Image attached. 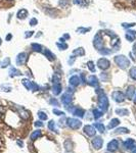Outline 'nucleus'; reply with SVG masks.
I'll return each instance as SVG.
<instances>
[{
    "label": "nucleus",
    "mask_w": 136,
    "mask_h": 153,
    "mask_svg": "<svg viewBox=\"0 0 136 153\" xmlns=\"http://www.w3.org/2000/svg\"><path fill=\"white\" fill-rule=\"evenodd\" d=\"M133 102L136 104V94H135V96H134V99H133Z\"/></svg>",
    "instance_id": "nucleus-53"
},
{
    "label": "nucleus",
    "mask_w": 136,
    "mask_h": 153,
    "mask_svg": "<svg viewBox=\"0 0 136 153\" xmlns=\"http://www.w3.org/2000/svg\"><path fill=\"white\" fill-rule=\"evenodd\" d=\"M107 153H108V152H107Z\"/></svg>",
    "instance_id": "nucleus-56"
},
{
    "label": "nucleus",
    "mask_w": 136,
    "mask_h": 153,
    "mask_svg": "<svg viewBox=\"0 0 136 153\" xmlns=\"http://www.w3.org/2000/svg\"><path fill=\"white\" fill-rule=\"evenodd\" d=\"M69 83H70L71 86L76 87V86H78L80 84V78H79L78 75H73V76H71V78H70Z\"/></svg>",
    "instance_id": "nucleus-15"
},
{
    "label": "nucleus",
    "mask_w": 136,
    "mask_h": 153,
    "mask_svg": "<svg viewBox=\"0 0 136 153\" xmlns=\"http://www.w3.org/2000/svg\"><path fill=\"white\" fill-rule=\"evenodd\" d=\"M57 46L61 49V50H65L66 48H67V45L66 44H64V43H62V44H59V43H57Z\"/></svg>",
    "instance_id": "nucleus-41"
},
{
    "label": "nucleus",
    "mask_w": 136,
    "mask_h": 153,
    "mask_svg": "<svg viewBox=\"0 0 136 153\" xmlns=\"http://www.w3.org/2000/svg\"><path fill=\"white\" fill-rule=\"evenodd\" d=\"M44 54H45V56L50 60V61H53L54 59H55V55L49 50V49H46L45 50V52H44Z\"/></svg>",
    "instance_id": "nucleus-22"
},
{
    "label": "nucleus",
    "mask_w": 136,
    "mask_h": 153,
    "mask_svg": "<svg viewBox=\"0 0 136 153\" xmlns=\"http://www.w3.org/2000/svg\"><path fill=\"white\" fill-rule=\"evenodd\" d=\"M53 113L56 115H64V113L62 111H59L58 109H53Z\"/></svg>",
    "instance_id": "nucleus-43"
},
{
    "label": "nucleus",
    "mask_w": 136,
    "mask_h": 153,
    "mask_svg": "<svg viewBox=\"0 0 136 153\" xmlns=\"http://www.w3.org/2000/svg\"><path fill=\"white\" fill-rule=\"evenodd\" d=\"M93 46L98 50L100 51L103 47V39H102V36L100 33L96 34V36L94 37V40H93Z\"/></svg>",
    "instance_id": "nucleus-3"
},
{
    "label": "nucleus",
    "mask_w": 136,
    "mask_h": 153,
    "mask_svg": "<svg viewBox=\"0 0 136 153\" xmlns=\"http://www.w3.org/2000/svg\"><path fill=\"white\" fill-rule=\"evenodd\" d=\"M112 97L113 99L116 101V102H123L125 100V95L124 93H122L121 91H114L113 94H112Z\"/></svg>",
    "instance_id": "nucleus-7"
},
{
    "label": "nucleus",
    "mask_w": 136,
    "mask_h": 153,
    "mask_svg": "<svg viewBox=\"0 0 136 153\" xmlns=\"http://www.w3.org/2000/svg\"><path fill=\"white\" fill-rule=\"evenodd\" d=\"M22 74V72L20 71V70H18L17 68H15V67H10V70H9V76H16V75H21Z\"/></svg>",
    "instance_id": "nucleus-24"
},
{
    "label": "nucleus",
    "mask_w": 136,
    "mask_h": 153,
    "mask_svg": "<svg viewBox=\"0 0 136 153\" xmlns=\"http://www.w3.org/2000/svg\"><path fill=\"white\" fill-rule=\"evenodd\" d=\"M22 83H23V85H24L28 90H31V91H37V90H39V86H38L37 84H35L34 82H31V81H29V80H27V79H24V80L22 81Z\"/></svg>",
    "instance_id": "nucleus-5"
},
{
    "label": "nucleus",
    "mask_w": 136,
    "mask_h": 153,
    "mask_svg": "<svg viewBox=\"0 0 136 153\" xmlns=\"http://www.w3.org/2000/svg\"><path fill=\"white\" fill-rule=\"evenodd\" d=\"M27 60H28V55H27V53L22 52V53H20V54L18 55V57H17V64H18V65H24V64L27 62Z\"/></svg>",
    "instance_id": "nucleus-8"
},
{
    "label": "nucleus",
    "mask_w": 136,
    "mask_h": 153,
    "mask_svg": "<svg viewBox=\"0 0 136 153\" xmlns=\"http://www.w3.org/2000/svg\"><path fill=\"white\" fill-rule=\"evenodd\" d=\"M38 116H39V118L40 119H42V120H45V119H47V114L45 113V112H43V111H39L38 112Z\"/></svg>",
    "instance_id": "nucleus-36"
},
{
    "label": "nucleus",
    "mask_w": 136,
    "mask_h": 153,
    "mask_svg": "<svg viewBox=\"0 0 136 153\" xmlns=\"http://www.w3.org/2000/svg\"><path fill=\"white\" fill-rule=\"evenodd\" d=\"M29 24H30V26H36V25L38 24V21H37L35 18H33V19L30 20V23H29Z\"/></svg>",
    "instance_id": "nucleus-40"
},
{
    "label": "nucleus",
    "mask_w": 136,
    "mask_h": 153,
    "mask_svg": "<svg viewBox=\"0 0 136 153\" xmlns=\"http://www.w3.org/2000/svg\"><path fill=\"white\" fill-rule=\"evenodd\" d=\"M2 112H3V108H2L1 106H0V116L2 115Z\"/></svg>",
    "instance_id": "nucleus-51"
},
{
    "label": "nucleus",
    "mask_w": 136,
    "mask_h": 153,
    "mask_svg": "<svg viewBox=\"0 0 136 153\" xmlns=\"http://www.w3.org/2000/svg\"><path fill=\"white\" fill-rule=\"evenodd\" d=\"M98 106H99L100 110L103 112L106 111L108 108V99L103 92L98 94Z\"/></svg>",
    "instance_id": "nucleus-2"
},
{
    "label": "nucleus",
    "mask_w": 136,
    "mask_h": 153,
    "mask_svg": "<svg viewBox=\"0 0 136 153\" xmlns=\"http://www.w3.org/2000/svg\"><path fill=\"white\" fill-rule=\"evenodd\" d=\"M33 31H30V32H27V34H26V38H29V37H32L33 36Z\"/></svg>",
    "instance_id": "nucleus-45"
},
{
    "label": "nucleus",
    "mask_w": 136,
    "mask_h": 153,
    "mask_svg": "<svg viewBox=\"0 0 136 153\" xmlns=\"http://www.w3.org/2000/svg\"><path fill=\"white\" fill-rule=\"evenodd\" d=\"M135 94V87L134 86H129L126 90V97L128 99H132Z\"/></svg>",
    "instance_id": "nucleus-13"
},
{
    "label": "nucleus",
    "mask_w": 136,
    "mask_h": 153,
    "mask_svg": "<svg viewBox=\"0 0 136 153\" xmlns=\"http://www.w3.org/2000/svg\"><path fill=\"white\" fill-rule=\"evenodd\" d=\"M18 144L21 146V147H23V142L22 141H20V140H18Z\"/></svg>",
    "instance_id": "nucleus-50"
},
{
    "label": "nucleus",
    "mask_w": 136,
    "mask_h": 153,
    "mask_svg": "<svg viewBox=\"0 0 136 153\" xmlns=\"http://www.w3.org/2000/svg\"><path fill=\"white\" fill-rule=\"evenodd\" d=\"M48 129L50 130V131H53V132H58L57 131V129H56V126H55V123L53 121V120H50L49 123H48Z\"/></svg>",
    "instance_id": "nucleus-32"
},
{
    "label": "nucleus",
    "mask_w": 136,
    "mask_h": 153,
    "mask_svg": "<svg viewBox=\"0 0 136 153\" xmlns=\"http://www.w3.org/2000/svg\"><path fill=\"white\" fill-rule=\"evenodd\" d=\"M50 103H51V104H55V106H58V102H57L55 99H52V100H50Z\"/></svg>",
    "instance_id": "nucleus-46"
},
{
    "label": "nucleus",
    "mask_w": 136,
    "mask_h": 153,
    "mask_svg": "<svg viewBox=\"0 0 136 153\" xmlns=\"http://www.w3.org/2000/svg\"><path fill=\"white\" fill-rule=\"evenodd\" d=\"M102 114H103V112H102L101 110H99V109H94V110H93V116H94L95 119L101 117Z\"/></svg>",
    "instance_id": "nucleus-31"
},
{
    "label": "nucleus",
    "mask_w": 136,
    "mask_h": 153,
    "mask_svg": "<svg viewBox=\"0 0 136 153\" xmlns=\"http://www.w3.org/2000/svg\"><path fill=\"white\" fill-rule=\"evenodd\" d=\"M84 132H85V134H87V136H94L96 133L94 127H92V126H85Z\"/></svg>",
    "instance_id": "nucleus-14"
},
{
    "label": "nucleus",
    "mask_w": 136,
    "mask_h": 153,
    "mask_svg": "<svg viewBox=\"0 0 136 153\" xmlns=\"http://www.w3.org/2000/svg\"><path fill=\"white\" fill-rule=\"evenodd\" d=\"M133 52H134L135 55H136V44H134V46H133Z\"/></svg>",
    "instance_id": "nucleus-49"
},
{
    "label": "nucleus",
    "mask_w": 136,
    "mask_h": 153,
    "mask_svg": "<svg viewBox=\"0 0 136 153\" xmlns=\"http://www.w3.org/2000/svg\"><path fill=\"white\" fill-rule=\"evenodd\" d=\"M11 38H12V35H11V34H8V35L6 36V41H9Z\"/></svg>",
    "instance_id": "nucleus-48"
},
{
    "label": "nucleus",
    "mask_w": 136,
    "mask_h": 153,
    "mask_svg": "<svg viewBox=\"0 0 136 153\" xmlns=\"http://www.w3.org/2000/svg\"><path fill=\"white\" fill-rule=\"evenodd\" d=\"M41 135H42V134H41V131H40V130H37V131H34V132L31 134V137H30V138H31L32 141H35L36 139L40 138Z\"/></svg>",
    "instance_id": "nucleus-21"
},
{
    "label": "nucleus",
    "mask_w": 136,
    "mask_h": 153,
    "mask_svg": "<svg viewBox=\"0 0 136 153\" xmlns=\"http://www.w3.org/2000/svg\"><path fill=\"white\" fill-rule=\"evenodd\" d=\"M28 17V10L25 8H22L18 11V19L20 20H25Z\"/></svg>",
    "instance_id": "nucleus-18"
},
{
    "label": "nucleus",
    "mask_w": 136,
    "mask_h": 153,
    "mask_svg": "<svg viewBox=\"0 0 136 153\" xmlns=\"http://www.w3.org/2000/svg\"><path fill=\"white\" fill-rule=\"evenodd\" d=\"M131 152H132V153H136V146H135V147H134V148L131 150Z\"/></svg>",
    "instance_id": "nucleus-52"
},
{
    "label": "nucleus",
    "mask_w": 136,
    "mask_h": 153,
    "mask_svg": "<svg viewBox=\"0 0 136 153\" xmlns=\"http://www.w3.org/2000/svg\"><path fill=\"white\" fill-rule=\"evenodd\" d=\"M102 144H103V140L100 137H95L92 139V145L95 149H100L102 147Z\"/></svg>",
    "instance_id": "nucleus-10"
},
{
    "label": "nucleus",
    "mask_w": 136,
    "mask_h": 153,
    "mask_svg": "<svg viewBox=\"0 0 136 153\" xmlns=\"http://www.w3.org/2000/svg\"><path fill=\"white\" fill-rule=\"evenodd\" d=\"M31 47H32V49L34 51H37V52H41L42 51V46L40 44H38V43H33L31 45Z\"/></svg>",
    "instance_id": "nucleus-29"
},
{
    "label": "nucleus",
    "mask_w": 136,
    "mask_h": 153,
    "mask_svg": "<svg viewBox=\"0 0 136 153\" xmlns=\"http://www.w3.org/2000/svg\"><path fill=\"white\" fill-rule=\"evenodd\" d=\"M115 62L122 69H125V68H127L130 65V60L125 55H117V56H115Z\"/></svg>",
    "instance_id": "nucleus-1"
},
{
    "label": "nucleus",
    "mask_w": 136,
    "mask_h": 153,
    "mask_svg": "<svg viewBox=\"0 0 136 153\" xmlns=\"http://www.w3.org/2000/svg\"><path fill=\"white\" fill-rule=\"evenodd\" d=\"M19 111H20V114H21V116H22L23 118H25V119L29 118V116H30L29 112H28L27 110H25L23 107H22V108H21V107H19Z\"/></svg>",
    "instance_id": "nucleus-23"
},
{
    "label": "nucleus",
    "mask_w": 136,
    "mask_h": 153,
    "mask_svg": "<svg viewBox=\"0 0 136 153\" xmlns=\"http://www.w3.org/2000/svg\"><path fill=\"white\" fill-rule=\"evenodd\" d=\"M72 112H73V114H74L75 116H79V117H83L84 114H85V111H84L82 108H79V107L74 108V109L72 110Z\"/></svg>",
    "instance_id": "nucleus-17"
},
{
    "label": "nucleus",
    "mask_w": 136,
    "mask_h": 153,
    "mask_svg": "<svg viewBox=\"0 0 136 153\" xmlns=\"http://www.w3.org/2000/svg\"><path fill=\"white\" fill-rule=\"evenodd\" d=\"M87 65H88V68H89L92 72L95 71V66H94V62H93V61H88Z\"/></svg>",
    "instance_id": "nucleus-37"
},
{
    "label": "nucleus",
    "mask_w": 136,
    "mask_h": 153,
    "mask_svg": "<svg viewBox=\"0 0 136 153\" xmlns=\"http://www.w3.org/2000/svg\"><path fill=\"white\" fill-rule=\"evenodd\" d=\"M60 92H61V85H60V83L59 84H54V86L52 88V93L54 95H58V94H60Z\"/></svg>",
    "instance_id": "nucleus-20"
},
{
    "label": "nucleus",
    "mask_w": 136,
    "mask_h": 153,
    "mask_svg": "<svg viewBox=\"0 0 136 153\" xmlns=\"http://www.w3.org/2000/svg\"><path fill=\"white\" fill-rule=\"evenodd\" d=\"M123 146H124L125 149H127V150H132V149L136 146V142H135L133 139H127V140L124 141Z\"/></svg>",
    "instance_id": "nucleus-9"
},
{
    "label": "nucleus",
    "mask_w": 136,
    "mask_h": 153,
    "mask_svg": "<svg viewBox=\"0 0 136 153\" xmlns=\"http://www.w3.org/2000/svg\"><path fill=\"white\" fill-rule=\"evenodd\" d=\"M35 126H36V127H42L43 124H42L41 121H36V123H35Z\"/></svg>",
    "instance_id": "nucleus-47"
},
{
    "label": "nucleus",
    "mask_w": 136,
    "mask_h": 153,
    "mask_svg": "<svg viewBox=\"0 0 136 153\" xmlns=\"http://www.w3.org/2000/svg\"><path fill=\"white\" fill-rule=\"evenodd\" d=\"M128 133H129V130L126 128H119L113 132V134H128Z\"/></svg>",
    "instance_id": "nucleus-27"
},
{
    "label": "nucleus",
    "mask_w": 136,
    "mask_h": 153,
    "mask_svg": "<svg viewBox=\"0 0 136 153\" xmlns=\"http://www.w3.org/2000/svg\"><path fill=\"white\" fill-rule=\"evenodd\" d=\"M135 35H136L135 31H128L127 34H126V39L130 42H133L135 40Z\"/></svg>",
    "instance_id": "nucleus-19"
},
{
    "label": "nucleus",
    "mask_w": 136,
    "mask_h": 153,
    "mask_svg": "<svg viewBox=\"0 0 136 153\" xmlns=\"http://www.w3.org/2000/svg\"><path fill=\"white\" fill-rule=\"evenodd\" d=\"M129 75L133 80H136V66H133L130 70H129Z\"/></svg>",
    "instance_id": "nucleus-34"
},
{
    "label": "nucleus",
    "mask_w": 136,
    "mask_h": 153,
    "mask_svg": "<svg viewBox=\"0 0 136 153\" xmlns=\"http://www.w3.org/2000/svg\"><path fill=\"white\" fill-rule=\"evenodd\" d=\"M8 1H11V0H8Z\"/></svg>",
    "instance_id": "nucleus-55"
},
{
    "label": "nucleus",
    "mask_w": 136,
    "mask_h": 153,
    "mask_svg": "<svg viewBox=\"0 0 136 153\" xmlns=\"http://www.w3.org/2000/svg\"><path fill=\"white\" fill-rule=\"evenodd\" d=\"M64 148L66 151H70L73 149V143L71 142V140H65L64 142Z\"/></svg>",
    "instance_id": "nucleus-28"
},
{
    "label": "nucleus",
    "mask_w": 136,
    "mask_h": 153,
    "mask_svg": "<svg viewBox=\"0 0 136 153\" xmlns=\"http://www.w3.org/2000/svg\"><path fill=\"white\" fill-rule=\"evenodd\" d=\"M116 113L118 114V115H127L128 113H129V111H128V109H125V108H120V109H117L116 110Z\"/></svg>",
    "instance_id": "nucleus-30"
},
{
    "label": "nucleus",
    "mask_w": 136,
    "mask_h": 153,
    "mask_svg": "<svg viewBox=\"0 0 136 153\" xmlns=\"http://www.w3.org/2000/svg\"><path fill=\"white\" fill-rule=\"evenodd\" d=\"M87 83H88L90 86H93V87L98 86V79L96 78L95 75H90L89 78L87 79Z\"/></svg>",
    "instance_id": "nucleus-16"
},
{
    "label": "nucleus",
    "mask_w": 136,
    "mask_h": 153,
    "mask_svg": "<svg viewBox=\"0 0 136 153\" xmlns=\"http://www.w3.org/2000/svg\"><path fill=\"white\" fill-rule=\"evenodd\" d=\"M66 125L73 130H78L82 126V123L79 119H76V118H67L66 119Z\"/></svg>",
    "instance_id": "nucleus-4"
},
{
    "label": "nucleus",
    "mask_w": 136,
    "mask_h": 153,
    "mask_svg": "<svg viewBox=\"0 0 136 153\" xmlns=\"http://www.w3.org/2000/svg\"><path fill=\"white\" fill-rule=\"evenodd\" d=\"M52 81H53V84H59L60 83V76L57 74H54Z\"/></svg>",
    "instance_id": "nucleus-38"
},
{
    "label": "nucleus",
    "mask_w": 136,
    "mask_h": 153,
    "mask_svg": "<svg viewBox=\"0 0 136 153\" xmlns=\"http://www.w3.org/2000/svg\"><path fill=\"white\" fill-rule=\"evenodd\" d=\"M9 63H10V59L8 58V57H6L2 62H1V67H6V66H8L9 65Z\"/></svg>",
    "instance_id": "nucleus-35"
},
{
    "label": "nucleus",
    "mask_w": 136,
    "mask_h": 153,
    "mask_svg": "<svg viewBox=\"0 0 136 153\" xmlns=\"http://www.w3.org/2000/svg\"><path fill=\"white\" fill-rule=\"evenodd\" d=\"M93 127H94V128H96V129H97V131H99L100 133H104V130H105V128H104V126H103V124H99V123H95V124L93 125Z\"/></svg>",
    "instance_id": "nucleus-26"
},
{
    "label": "nucleus",
    "mask_w": 136,
    "mask_h": 153,
    "mask_svg": "<svg viewBox=\"0 0 136 153\" xmlns=\"http://www.w3.org/2000/svg\"><path fill=\"white\" fill-rule=\"evenodd\" d=\"M118 147H119V142H118V140H112V141L107 144V150H108L110 152L116 151V150L118 149Z\"/></svg>",
    "instance_id": "nucleus-12"
},
{
    "label": "nucleus",
    "mask_w": 136,
    "mask_h": 153,
    "mask_svg": "<svg viewBox=\"0 0 136 153\" xmlns=\"http://www.w3.org/2000/svg\"><path fill=\"white\" fill-rule=\"evenodd\" d=\"M74 54H75V55H79V56H83V55L85 54L84 48H82V47L77 48L76 50H74Z\"/></svg>",
    "instance_id": "nucleus-33"
},
{
    "label": "nucleus",
    "mask_w": 136,
    "mask_h": 153,
    "mask_svg": "<svg viewBox=\"0 0 136 153\" xmlns=\"http://www.w3.org/2000/svg\"><path fill=\"white\" fill-rule=\"evenodd\" d=\"M61 102L65 105V106H67L71 102H72V95L69 93V92H66V93H64L62 96H61Z\"/></svg>",
    "instance_id": "nucleus-11"
},
{
    "label": "nucleus",
    "mask_w": 136,
    "mask_h": 153,
    "mask_svg": "<svg viewBox=\"0 0 136 153\" xmlns=\"http://www.w3.org/2000/svg\"><path fill=\"white\" fill-rule=\"evenodd\" d=\"M119 124H120V120H119L118 118H113V119L111 120V123L108 124L107 128H108V129H113V128L117 127V126H118Z\"/></svg>",
    "instance_id": "nucleus-25"
},
{
    "label": "nucleus",
    "mask_w": 136,
    "mask_h": 153,
    "mask_svg": "<svg viewBox=\"0 0 136 153\" xmlns=\"http://www.w3.org/2000/svg\"><path fill=\"white\" fill-rule=\"evenodd\" d=\"M97 65H98V67L100 68V69H107L108 67H110V65H111V62H110V60L108 59H106V58H100V59H98V61H97Z\"/></svg>",
    "instance_id": "nucleus-6"
},
{
    "label": "nucleus",
    "mask_w": 136,
    "mask_h": 153,
    "mask_svg": "<svg viewBox=\"0 0 136 153\" xmlns=\"http://www.w3.org/2000/svg\"><path fill=\"white\" fill-rule=\"evenodd\" d=\"M77 31H78L79 33H81V34H84V33H86V32H88V31H90V28H88V29H85V28H79Z\"/></svg>",
    "instance_id": "nucleus-39"
},
{
    "label": "nucleus",
    "mask_w": 136,
    "mask_h": 153,
    "mask_svg": "<svg viewBox=\"0 0 136 153\" xmlns=\"http://www.w3.org/2000/svg\"><path fill=\"white\" fill-rule=\"evenodd\" d=\"M122 26H123L124 28H131V27H134L135 24H134V23H132V24H123Z\"/></svg>",
    "instance_id": "nucleus-44"
},
{
    "label": "nucleus",
    "mask_w": 136,
    "mask_h": 153,
    "mask_svg": "<svg viewBox=\"0 0 136 153\" xmlns=\"http://www.w3.org/2000/svg\"><path fill=\"white\" fill-rule=\"evenodd\" d=\"M1 42H2V41H1V38H0V45H1Z\"/></svg>",
    "instance_id": "nucleus-54"
},
{
    "label": "nucleus",
    "mask_w": 136,
    "mask_h": 153,
    "mask_svg": "<svg viewBox=\"0 0 136 153\" xmlns=\"http://www.w3.org/2000/svg\"><path fill=\"white\" fill-rule=\"evenodd\" d=\"M79 5H81V6H85L86 4H87V2H86V0H78V1H76Z\"/></svg>",
    "instance_id": "nucleus-42"
}]
</instances>
